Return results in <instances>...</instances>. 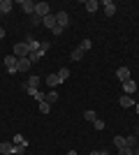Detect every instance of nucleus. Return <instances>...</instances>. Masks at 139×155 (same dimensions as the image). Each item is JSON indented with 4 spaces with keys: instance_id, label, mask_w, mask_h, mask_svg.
<instances>
[{
    "instance_id": "ddd939ff",
    "label": "nucleus",
    "mask_w": 139,
    "mask_h": 155,
    "mask_svg": "<svg viewBox=\"0 0 139 155\" xmlns=\"http://www.w3.org/2000/svg\"><path fill=\"white\" fill-rule=\"evenodd\" d=\"M0 153H2V155H14V143L2 141V143H0Z\"/></svg>"
},
{
    "instance_id": "473e14b6",
    "label": "nucleus",
    "mask_w": 139,
    "mask_h": 155,
    "mask_svg": "<svg viewBox=\"0 0 139 155\" xmlns=\"http://www.w3.org/2000/svg\"><path fill=\"white\" fill-rule=\"evenodd\" d=\"M33 23H35V26H40V23H42V16H37V14H33Z\"/></svg>"
},
{
    "instance_id": "cd10ccee",
    "label": "nucleus",
    "mask_w": 139,
    "mask_h": 155,
    "mask_svg": "<svg viewBox=\"0 0 139 155\" xmlns=\"http://www.w3.org/2000/svg\"><path fill=\"white\" fill-rule=\"evenodd\" d=\"M49 46H51V44H49V42H40V49H37V51H40L42 56H44V53L49 51Z\"/></svg>"
},
{
    "instance_id": "c756f323",
    "label": "nucleus",
    "mask_w": 139,
    "mask_h": 155,
    "mask_svg": "<svg viewBox=\"0 0 139 155\" xmlns=\"http://www.w3.org/2000/svg\"><path fill=\"white\" fill-rule=\"evenodd\" d=\"M26 153V146H16V143H14V155H23Z\"/></svg>"
},
{
    "instance_id": "9d476101",
    "label": "nucleus",
    "mask_w": 139,
    "mask_h": 155,
    "mask_svg": "<svg viewBox=\"0 0 139 155\" xmlns=\"http://www.w3.org/2000/svg\"><path fill=\"white\" fill-rule=\"evenodd\" d=\"M56 23H58L60 28H65L67 23H70V14H67V12H58V14H56Z\"/></svg>"
},
{
    "instance_id": "f704fd0d",
    "label": "nucleus",
    "mask_w": 139,
    "mask_h": 155,
    "mask_svg": "<svg viewBox=\"0 0 139 155\" xmlns=\"http://www.w3.org/2000/svg\"><path fill=\"white\" fill-rule=\"evenodd\" d=\"M132 155H139V146H137V148H132Z\"/></svg>"
},
{
    "instance_id": "58836bf2",
    "label": "nucleus",
    "mask_w": 139,
    "mask_h": 155,
    "mask_svg": "<svg viewBox=\"0 0 139 155\" xmlns=\"http://www.w3.org/2000/svg\"><path fill=\"white\" fill-rule=\"evenodd\" d=\"M137 139H139V127H137Z\"/></svg>"
},
{
    "instance_id": "f03ea898",
    "label": "nucleus",
    "mask_w": 139,
    "mask_h": 155,
    "mask_svg": "<svg viewBox=\"0 0 139 155\" xmlns=\"http://www.w3.org/2000/svg\"><path fill=\"white\" fill-rule=\"evenodd\" d=\"M42 84V79L40 77H30V79H26V81H23V91H28V93H33V91H40V88H37V86Z\"/></svg>"
},
{
    "instance_id": "6ab92c4d",
    "label": "nucleus",
    "mask_w": 139,
    "mask_h": 155,
    "mask_svg": "<svg viewBox=\"0 0 139 155\" xmlns=\"http://www.w3.org/2000/svg\"><path fill=\"white\" fill-rule=\"evenodd\" d=\"M125 146H127V148H137L139 139H137V137H125Z\"/></svg>"
},
{
    "instance_id": "412c9836",
    "label": "nucleus",
    "mask_w": 139,
    "mask_h": 155,
    "mask_svg": "<svg viewBox=\"0 0 139 155\" xmlns=\"http://www.w3.org/2000/svg\"><path fill=\"white\" fill-rule=\"evenodd\" d=\"M84 118H86V120H91V123H93V120H98V111H93V109H88L86 114H84Z\"/></svg>"
},
{
    "instance_id": "7c9ffc66",
    "label": "nucleus",
    "mask_w": 139,
    "mask_h": 155,
    "mask_svg": "<svg viewBox=\"0 0 139 155\" xmlns=\"http://www.w3.org/2000/svg\"><path fill=\"white\" fill-rule=\"evenodd\" d=\"M63 30H65V28H60V26H53V28H51V32L56 35V37H58V35H63Z\"/></svg>"
},
{
    "instance_id": "a878e982",
    "label": "nucleus",
    "mask_w": 139,
    "mask_h": 155,
    "mask_svg": "<svg viewBox=\"0 0 139 155\" xmlns=\"http://www.w3.org/2000/svg\"><path fill=\"white\" fill-rule=\"evenodd\" d=\"M51 111V104L49 102H40V114H49Z\"/></svg>"
},
{
    "instance_id": "4be33fe9",
    "label": "nucleus",
    "mask_w": 139,
    "mask_h": 155,
    "mask_svg": "<svg viewBox=\"0 0 139 155\" xmlns=\"http://www.w3.org/2000/svg\"><path fill=\"white\" fill-rule=\"evenodd\" d=\"M114 146L116 148H125V137H114Z\"/></svg>"
},
{
    "instance_id": "e433bc0d",
    "label": "nucleus",
    "mask_w": 139,
    "mask_h": 155,
    "mask_svg": "<svg viewBox=\"0 0 139 155\" xmlns=\"http://www.w3.org/2000/svg\"><path fill=\"white\" fill-rule=\"evenodd\" d=\"M134 111H137V114H139V102H137V104H134Z\"/></svg>"
},
{
    "instance_id": "2eb2a0df",
    "label": "nucleus",
    "mask_w": 139,
    "mask_h": 155,
    "mask_svg": "<svg viewBox=\"0 0 139 155\" xmlns=\"http://www.w3.org/2000/svg\"><path fill=\"white\" fill-rule=\"evenodd\" d=\"M42 26H46L49 30H51L53 26H58V23H56V14H49V16H44V19H42Z\"/></svg>"
},
{
    "instance_id": "1a4fd4ad",
    "label": "nucleus",
    "mask_w": 139,
    "mask_h": 155,
    "mask_svg": "<svg viewBox=\"0 0 139 155\" xmlns=\"http://www.w3.org/2000/svg\"><path fill=\"white\" fill-rule=\"evenodd\" d=\"M30 70V58H16V72H28Z\"/></svg>"
},
{
    "instance_id": "f8f14e48",
    "label": "nucleus",
    "mask_w": 139,
    "mask_h": 155,
    "mask_svg": "<svg viewBox=\"0 0 139 155\" xmlns=\"http://www.w3.org/2000/svg\"><path fill=\"white\" fill-rule=\"evenodd\" d=\"M116 77H118V81L123 84V81L130 79V70H127V67H118V70H116Z\"/></svg>"
},
{
    "instance_id": "c9c22d12",
    "label": "nucleus",
    "mask_w": 139,
    "mask_h": 155,
    "mask_svg": "<svg viewBox=\"0 0 139 155\" xmlns=\"http://www.w3.org/2000/svg\"><path fill=\"white\" fill-rule=\"evenodd\" d=\"M91 155H102V150H93V153Z\"/></svg>"
},
{
    "instance_id": "39448f33",
    "label": "nucleus",
    "mask_w": 139,
    "mask_h": 155,
    "mask_svg": "<svg viewBox=\"0 0 139 155\" xmlns=\"http://www.w3.org/2000/svg\"><path fill=\"white\" fill-rule=\"evenodd\" d=\"M100 7L104 9L107 16H114V14H116V2H114V0H104V2H102Z\"/></svg>"
},
{
    "instance_id": "4c0bfd02",
    "label": "nucleus",
    "mask_w": 139,
    "mask_h": 155,
    "mask_svg": "<svg viewBox=\"0 0 139 155\" xmlns=\"http://www.w3.org/2000/svg\"><path fill=\"white\" fill-rule=\"evenodd\" d=\"M67 155H77V150H70V153H67Z\"/></svg>"
},
{
    "instance_id": "5701e85b",
    "label": "nucleus",
    "mask_w": 139,
    "mask_h": 155,
    "mask_svg": "<svg viewBox=\"0 0 139 155\" xmlns=\"http://www.w3.org/2000/svg\"><path fill=\"white\" fill-rule=\"evenodd\" d=\"M91 46H93V42H91V39H84V42L79 44V49H81L84 53H86V51H91Z\"/></svg>"
},
{
    "instance_id": "dca6fc26",
    "label": "nucleus",
    "mask_w": 139,
    "mask_h": 155,
    "mask_svg": "<svg viewBox=\"0 0 139 155\" xmlns=\"http://www.w3.org/2000/svg\"><path fill=\"white\" fill-rule=\"evenodd\" d=\"M60 97H58V91H56V88H53V91H49L44 95V102H49V104H53V102H58Z\"/></svg>"
},
{
    "instance_id": "aec40b11",
    "label": "nucleus",
    "mask_w": 139,
    "mask_h": 155,
    "mask_svg": "<svg viewBox=\"0 0 139 155\" xmlns=\"http://www.w3.org/2000/svg\"><path fill=\"white\" fill-rule=\"evenodd\" d=\"M14 143H16V146H28V141H26L23 134H14Z\"/></svg>"
},
{
    "instance_id": "4468645a",
    "label": "nucleus",
    "mask_w": 139,
    "mask_h": 155,
    "mask_svg": "<svg viewBox=\"0 0 139 155\" xmlns=\"http://www.w3.org/2000/svg\"><path fill=\"white\" fill-rule=\"evenodd\" d=\"M12 7H14L12 0H0V14H9V12H12Z\"/></svg>"
},
{
    "instance_id": "72a5a7b5",
    "label": "nucleus",
    "mask_w": 139,
    "mask_h": 155,
    "mask_svg": "<svg viewBox=\"0 0 139 155\" xmlns=\"http://www.w3.org/2000/svg\"><path fill=\"white\" fill-rule=\"evenodd\" d=\"M5 35H7V32H5V28H0V39L5 37Z\"/></svg>"
},
{
    "instance_id": "bb28decb",
    "label": "nucleus",
    "mask_w": 139,
    "mask_h": 155,
    "mask_svg": "<svg viewBox=\"0 0 139 155\" xmlns=\"http://www.w3.org/2000/svg\"><path fill=\"white\" fill-rule=\"evenodd\" d=\"M93 127L98 130V132H100V130H104V120H102V118H98V120H93Z\"/></svg>"
},
{
    "instance_id": "7ed1b4c3",
    "label": "nucleus",
    "mask_w": 139,
    "mask_h": 155,
    "mask_svg": "<svg viewBox=\"0 0 139 155\" xmlns=\"http://www.w3.org/2000/svg\"><path fill=\"white\" fill-rule=\"evenodd\" d=\"M35 14H37V16H42V19H44V16H49V14H51L49 2H35Z\"/></svg>"
},
{
    "instance_id": "f3484780",
    "label": "nucleus",
    "mask_w": 139,
    "mask_h": 155,
    "mask_svg": "<svg viewBox=\"0 0 139 155\" xmlns=\"http://www.w3.org/2000/svg\"><path fill=\"white\" fill-rule=\"evenodd\" d=\"M86 9H88V14L98 12V9H100V2H98V0H86Z\"/></svg>"
},
{
    "instance_id": "0eeeda50",
    "label": "nucleus",
    "mask_w": 139,
    "mask_h": 155,
    "mask_svg": "<svg viewBox=\"0 0 139 155\" xmlns=\"http://www.w3.org/2000/svg\"><path fill=\"white\" fill-rule=\"evenodd\" d=\"M132 93H137V84H134L132 79L123 81V95H132Z\"/></svg>"
},
{
    "instance_id": "f257e3e1",
    "label": "nucleus",
    "mask_w": 139,
    "mask_h": 155,
    "mask_svg": "<svg viewBox=\"0 0 139 155\" xmlns=\"http://www.w3.org/2000/svg\"><path fill=\"white\" fill-rule=\"evenodd\" d=\"M12 56H16V58H28V56H30V46H28L26 39L19 42V44H14V53Z\"/></svg>"
},
{
    "instance_id": "423d86ee",
    "label": "nucleus",
    "mask_w": 139,
    "mask_h": 155,
    "mask_svg": "<svg viewBox=\"0 0 139 155\" xmlns=\"http://www.w3.org/2000/svg\"><path fill=\"white\" fill-rule=\"evenodd\" d=\"M2 63H5V67H7V72H9V74H14V72H16V56H5V60H2Z\"/></svg>"
},
{
    "instance_id": "6e6552de",
    "label": "nucleus",
    "mask_w": 139,
    "mask_h": 155,
    "mask_svg": "<svg viewBox=\"0 0 139 155\" xmlns=\"http://www.w3.org/2000/svg\"><path fill=\"white\" fill-rule=\"evenodd\" d=\"M19 7H21L26 14H30V16L35 14V2H30V0H19Z\"/></svg>"
},
{
    "instance_id": "2f4dec72",
    "label": "nucleus",
    "mask_w": 139,
    "mask_h": 155,
    "mask_svg": "<svg viewBox=\"0 0 139 155\" xmlns=\"http://www.w3.org/2000/svg\"><path fill=\"white\" fill-rule=\"evenodd\" d=\"M118 155H132V148H127V146L125 148H118Z\"/></svg>"
},
{
    "instance_id": "393cba45",
    "label": "nucleus",
    "mask_w": 139,
    "mask_h": 155,
    "mask_svg": "<svg viewBox=\"0 0 139 155\" xmlns=\"http://www.w3.org/2000/svg\"><path fill=\"white\" fill-rule=\"evenodd\" d=\"M30 95H33L35 100H37V102H44V95H46V93H42V91H33Z\"/></svg>"
},
{
    "instance_id": "c85d7f7f",
    "label": "nucleus",
    "mask_w": 139,
    "mask_h": 155,
    "mask_svg": "<svg viewBox=\"0 0 139 155\" xmlns=\"http://www.w3.org/2000/svg\"><path fill=\"white\" fill-rule=\"evenodd\" d=\"M28 58H30V63H37V60L42 58V53H40V51H33L30 56H28Z\"/></svg>"
},
{
    "instance_id": "9b49d317",
    "label": "nucleus",
    "mask_w": 139,
    "mask_h": 155,
    "mask_svg": "<svg viewBox=\"0 0 139 155\" xmlns=\"http://www.w3.org/2000/svg\"><path fill=\"white\" fill-rule=\"evenodd\" d=\"M118 104H121V107H123V109H130V107H134V104H137V102H134V100H132V97H130V95H123V97H121V100H118Z\"/></svg>"
},
{
    "instance_id": "20e7f679",
    "label": "nucleus",
    "mask_w": 139,
    "mask_h": 155,
    "mask_svg": "<svg viewBox=\"0 0 139 155\" xmlns=\"http://www.w3.org/2000/svg\"><path fill=\"white\" fill-rule=\"evenodd\" d=\"M44 84L49 86V91H53V88H58V86L63 84V81H60V79H58V74H49V77L44 79Z\"/></svg>"
},
{
    "instance_id": "a211bd4d",
    "label": "nucleus",
    "mask_w": 139,
    "mask_h": 155,
    "mask_svg": "<svg viewBox=\"0 0 139 155\" xmlns=\"http://www.w3.org/2000/svg\"><path fill=\"white\" fill-rule=\"evenodd\" d=\"M84 58V51H81L79 46H77V49H72V53H70V60H74V63H77V60H81Z\"/></svg>"
},
{
    "instance_id": "b1692460",
    "label": "nucleus",
    "mask_w": 139,
    "mask_h": 155,
    "mask_svg": "<svg viewBox=\"0 0 139 155\" xmlns=\"http://www.w3.org/2000/svg\"><path fill=\"white\" fill-rule=\"evenodd\" d=\"M58 79H60V81H67V79H70V70H67V67H63V70L58 72Z\"/></svg>"
}]
</instances>
